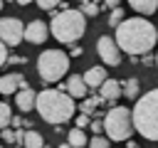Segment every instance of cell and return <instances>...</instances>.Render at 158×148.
Returning <instances> with one entry per match:
<instances>
[{
    "mask_svg": "<svg viewBox=\"0 0 158 148\" xmlns=\"http://www.w3.org/2000/svg\"><path fill=\"white\" fill-rule=\"evenodd\" d=\"M72 57H81V47H77V44H72Z\"/></svg>",
    "mask_w": 158,
    "mask_h": 148,
    "instance_id": "obj_28",
    "label": "cell"
},
{
    "mask_svg": "<svg viewBox=\"0 0 158 148\" xmlns=\"http://www.w3.org/2000/svg\"><path fill=\"white\" fill-rule=\"evenodd\" d=\"M2 7H5V2H2V0H0V10H2Z\"/></svg>",
    "mask_w": 158,
    "mask_h": 148,
    "instance_id": "obj_32",
    "label": "cell"
},
{
    "mask_svg": "<svg viewBox=\"0 0 158 148\" xmlns=\"http://www.w3.org/2000/svg\"><path fill=\"white\" fill-rule=\"evenodd\" d=\"M37 113L42 116V121H47L52 126H62L77 113V106L67 91L42 89V91H37Z\"/></svg>",
    "mask_w": 158,
    "mask_h": 148,
    "instance_id": "obj_2",
    "label": "cell"
},
{
    "mask_svg": "<svg viewBox=\"0 0 158 148\" xmlns=\"http://www.w3.org/2000/svg\"><path fill=\"white\" fill-rule=\"evenodd\" d=\"M116 44L121 52L136 57V54H146L156 47L158 42V30L151 20L146 17H128L118 30H116Z\"/></svg>",
    "mask_w": 158,
    "mask_h": 148,
    "instance_id": "obj_1",
    "label": "cell"
},
{
    "mask_svg": "<svg viewBox=\"0 0 158 148\" xmlns=\"http://www.w3.org/2000/svg\"><path fill=\"white\" fill-rule=\"evenodd\" d=\"M79 10H81V15L86 17H94V15H99V10H101V5H96V2H89V0H84L81 5H79Z\"/></svg>",
    "mask_w": 158,
    "mask_h": 148,
    "instance_id": "obj_21",
    "label": "cell"
},
{
    "mask_svg": "<svg viewBox=\"0 0 158 148\" xmlns=\"http://www.w3.org/2000/svg\"><path fill=\"white\" fill-rule=\"evenodd\" d=\"M128 148H138V146H136V143H133V141H128Z\"/></svg>",
    "mask_w": 158,
    "mask_h": 148,
    "instance_id": "obj_30",
    "label": "cell"
},
{
    "mask_svg": "<svg viewBox=\"0 0 158 148\" xmlns=\"http://www.w3.org/2000/svg\"><path fill=\"white\" fill-rule=\"evenodd\" d=\"M156 67H158V52H156Z\"/></svg>",
    "mask_w": 158,
    "mask_h": 148,
    "instance_id": "obj_33",
    "label": "cell"
},
{
    "mask_svg": "<svg viewBox=\"0 0 158 148\" xmlns=\"http://www.w3.org/2000/svg\"><path fill=\"white\" fill-rule=\"evenodd\" d=\"M121 91H123V96L136 99V96L141 94V84H138L136 79H126V81H121Z\"/></svg>",
    "mask_w": 158,
    "mask_h": 148,
    "instance_id": "obj_18",
    "label": "cell"
},
{
    "mask_svg": "<svg viewBox=\"0 0 158 148\" xmlns=\"http://www.w3.org/2000/svg\"><path fill=\"white\" fill-rule=\"evenodd\" d=\"M131 113H133L136 133H141L143 138L158 143V89H151L148 94L138 96Z\"/></svg>",
    "mask_w": 158,
    "mask_h": 148,
    "instance_id": "obj_3",
    "label": "cell"
},
{
    "mask_svg": "<svg viewBox=\"0 0 158 148\" xmlns=\"http://www.w3.org/2000/svg\"><path fill=\"white\" fill-rule=\"evenodd\" d=\"M89 148H109V138L106 136H94L89 141Z\"/></svg>",
    "mask_w": 158,
    "mask_h": 148,
    "instance_id": "obj_23",
    "label": "cell"
},
{
    "mask_svg": "<svg viewBox=\"0 0 158 148\" xmlns=\"http://www.w3.org/2000/svg\"><path fill=\"white\" fill-rule=\"evenodd\" d=\"M91 133L94 136H101L104 133V121H91Z\"/></svg>",
    "mask_w": 158,
    "mask_h": 148,
    "instance_id": "obj_25",
    "label": "cell"
},
{
    "mask_svg": "<svg viewBox=\"0 0 158 148\" xmlns=\"http://www.w3.org/2000/svg\"><path fill=\"white\" fill-rule=\"evenodd\" d=\"M67 94L72 99H84L89 94V86H86V81H84L81 74H69V79H67Z\"/></svg>",
    "mask_w": 158,
    "mask_h": 148,
    "instance_id": "obj_12",
    "label": "cell"
},
{
    "mask_svg": "<svg viewBox=\"0 0 158 148\" xmlns=\"http://www.w3.org/2000/svg\"><path fill=\"white\" fill-rule=\"evenodd\" d=\"M123 22H126V17H123V10H121V7H116L114 12H109V27L118 30V27H121Z\"/></svg>",
    "mask_w": 158,
    "mask_h": 148,
    "instance_id": "obj_19",
    "label": "cell"
},
{
    "mask_svg": "<svg viewBox=\"0 0 158 148\" xmlns=\"http://www.w3.org/2000/svg\"><path fill=\"white\" fill-rule=\"evenodd\" d=\"M25 57H10V64H22Z\"/></svg>",
    "mask_w": 158,
    "mask_h": 148,
    "instance_id": "obj_29",
    "label": "cell"
},
{
    "mask_svg": "<svg viewBox=\"0 0 158 148\" xmlns=\"http://www.w3.org/2000/svg\"><path fill=\"white\" fill-rule=\"evenodd\" d=\"M25 39V25L17 17H0V42L5 47H17Z\"/></svg>",
    "mask_w": 158,
    "mask_h": 148,
    "instance_id": "obj_7",
    "label": "cell"
},
{
    "mask_svg": "<svg viewBox=\"0 0 158 148\" xmlns=\"http://www.w3.org/2000/svg\"><path fill=\"white\" fill-rule=\"evenodd\" d=\"M0 148H2V146H0Z\"/></svg>",
    "mask_w": 158,
    "mask_h": 148,
    "instance_id": "obj_35",
    "label": "cell"
},
{
    "mask_svg": "<svg viewBox=\"0 0 158 148\" xmlns=\"http://www.w3.org/2000/svg\"><path fill=\"white\" fill-rule=\"evenodd\" d=\"M15 104H17L20 111H32V109H37V91H35L32 86L20 89V91L15 94Z\"/></svg>",
    "mask_w": 158,
    "mask_h": 148,
    "instance_id": "obj_11",
    "label": "cell"
},
{
    "mask_svg": "<svg viewBox=\"0 0 158 148\" xmlns=\"http://www.w3.org/2000/svg\"><path fill=\"white\" fill-rule=\"evenodd\" d=\"M96 104H101V96H96V99H84V101H81V113H91Z\"/></svg>",
    "mask_w": 158,
    "mask_h": 148,
    "instance_id": "obj_22",
    "label": "cell"
},
{
    "mask_svg": "<svg viewBox=\"0 0 158 148\" xmlns=\"http://www.w3.org/2000/svg\"><path fill=\"white\" fill-rule=\"evenodd\" d=\"M99 96H101V101H116L118 96H123V91H121V81H116V79H106V81L101 84V89H99Z\"/></svg>",
    "mask_w": 158,
    "mask_h": 148,
    "instance_id": "obj_13",
    "label": "cell"
},
{
    "mask_svg": "<svg viewBox=\"0 0 158 148\" xmlns=\"http://www.w3.org/2000/svg\"><path fill=\"white\" fill-rule=\"evenodd\" d=\"M22 146H25V148H44V138H42L40 131L30 128V131H25V136H22Z\"/></svg>",
    "mask_w": 158,
    "mask_h": 148,
    "instance_id": "obj_16",
    "label": "cell"
},
{
    "mask_svg": "<svg viewBox=\"0 0 158 148\" xmlns=\"http://www.w3.org/2000/svg\"><path fill=\"white\" fill-rule=\"evenodd\" d=\"M84 30H86V17L81 15V10H74V7L59 10L49 20V32L62 44H77V39L84 35Z\"/></svg>",
    "mask_w": 158,
    "mask_h": 148,
    "instance_id": "obj_4",
    "label": "cell"
},
{
    "mask_svg": "<svg viewBox=\"0 0 158 148\" xmlns=\"http://www.w3.org/2000/svg\"><path fill=\"white\" fill-rule=\"evenodd\" d=\"M128 7L136 10L138 15H153V12L158 10V2H156V0H131Z\"/></svg>",
    "mask_w": 158,
    "mask_h": 148,
    "instance_id": "obj_15",
    "label": "cell"
},
{
    "mask_svg": "<svg viewBox=\"0 0 158 148\" xmlns=\"http://www.w3.org/2000/svg\"><path fill=\"white\" fill-rule=\"evenodd\" d=\"M25 86H30V84L25 81V74H20V72H10V74L0 76V94H17Z\"/></svg>",
    "mask_w": 158,
    "mask_h": 148,
    "instance_id": "obj_10",
    "label": "cell"
},
{
    "mask_svg": "<svg viewBox=\"0 0 158 148\" xmlns=\"http://www.w3.org/2000/svg\"><path fill=\"white\" fill-rule=\"evenodd\" d=\"M5 62H7V47H5L2 42H0V67H2Z\"/></svg>",
    "mask_w": 158,
    "mask_h": 148,
    "instance_id": "obj_27",
    "label": "cell"
},
{
    "mask_svg": "<svg viewBox=\"0 0 158 148\" xmlns=\"http://www.w3.org/2000/svg\"><path fill=\"white\" fill-rule=\"evenodd\" d=\"M67 143H69L72 148H84V146H86V133L74 126V128L69 131V136H67Z\"/></svg>",
    "mask_w": 158,
    "mask_h": 148,
    "instance_id": "obj_17",
    "label": "cell"
},
{
    "mask_svg": "<svg viewBox=\"0 0 158 148\" xmlns=\"http://www.w3.org/2000/svg\"><path fill=\"white\" fill-rule=\"evenodd\" d=\"M96 52H99V57H101L104 64H109V67H118V64H121V54H123V52L118 49L116 39H111L109 35L99 37V42H96Z\"/></svg>",
    "mask_w": 158,
    "mask_h": 148,
    "instance_id": "obj_8",
    "label": "cell"
},
{
    "mask_svg": "<svg viewBox=\"0 0 158 148\" xmlns=\"http://www.w3.org/2000/svg\"><path fill=\"white\" fill-rule=\"evenodd\" d=\"M69 72V54L62 49H44L37 57V74L47 84H57Z\"/></svg>",
    "mask_w": 158,
    "mask_h": 148,
    "instance_id": "obj_6",
    "label": "cell"
},
{
    "mask_svg": "<svg viewBox=\"0 0 158 148\" xmlns=\"http://www.w3.org/2000/svg\"><path fill=\"white\" fill-rule=\"evenodd\" d=\"M10 121H12V111H10V106H7L5 101H0V131L7 128Z\"/></svg>",
    "mask_w": 158,
    "mask_h": 148,
    "instance_id": "obj_20",
    "label": "cell"
},
{
    "mask_svg": "<svg viewBox=\"0 0 158 148\" xmlns=\"http://www.w3.org/2000/svg\"><path fill=\"white\" fill-rule=\"evenodd\" d=\"M44 148H49V146H44Z\"/></svg>",
    "mask_w": 158,
    "mask_h": 148,
    "instance_id": "obj_34",
    "label": "cell"
},
{
    "mask_svg": "<svg viewBox=\"0 0 158 148\" xmlns=\"http://www.w3.org/2000/svg\"><path fill=\"white\" fill-rule=\"evenodd\" d=\"M47 37H49V27H47V22H42V20H32V22L25 25V39H27L30 44H42Z\"/></svg>",
    "mask_w": 158,
    "mask_h": 148,
    "instance_id": "obj_9",
    "label": "cell"
},
{
    "mask_svg": "<svg viewBox=\"0 0 158 148\" xmlns=\"http://www.w3.org/2000/svg\"><path fill=\"white\" fill-rule=\"evenodd\" d=\"M59 148H72V146H69V143H62V146H59Z\"/></svg>",
    "mask_w": 158,
    "mask_h": 148,
    "instance_id": "obj_31",
    "label": "cell"
},
{
    "mask_svg": "<svg viewBox=\"0 0 158 148\" xmlns=\"http://www.w3.org/2000/svg\"><path fill=\"white\" fill-rule=\"evenodd\" d=\"M37 5H40V10H54V7H62V2H54V0H40Z\"/></svg>",
    "mask_w": 158,
    "mask_h": 148,
    "instance_id": "obj_24",
    "label": "cell"
},
{
    "mask_svg": "<svg viewBox=\"0 0 158 148\" xmlns=\"http://www.w3.org/2000/svg\"><path fill=\"white\" fill-rule=\"evenodd\" d=\"M81 76H84V81H86L89 89H96V86L101 89V84L106 81V69L104 67H89Z\"/></svg>",
    "mask_w": 158,
    "mask_h": 148,
    "instance_id": "obj_14",
    "label": "cell"
},
{
    "mask_svg": "<svg viewBox=\"0 0 158 148\" xmlns=\"http://www.w3.org/2000/svg\"><path fill=\"white\" fill-rule=\"evenodd\" d=\"M133 113L126 106H114L106 111L104 116V133L109 136V141L114 143H128L131 133H133Z\"/></svg>",
    "mask_w": 158,
    "mask_h": 148,
    "instance_id": "obj_5",
    "label": "cell"
},
{
    "mask_svg": "<svg viewBox=\"0 0 158 148\" xmlns=\"http://www.w3.org/2000/svg\"><path fill=\"white\" fill-rule=\"evenodd\" d=\"M84 126H89V116H86V113H79V116H77V128L84 131Z\"/></svg>",
    "mask_w": 158,
    "mask_h": 148,
    "instance_id": "obj_26",
    "label": "cell"
}]
</instances>
